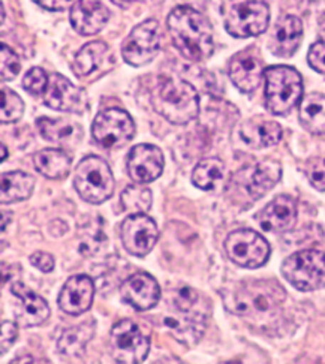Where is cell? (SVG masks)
<instances>
[{
	"mask_svg": "<svg viewBox=\"0 0 325 364\" xmlns=\"http://www.w3.org/2000/svg\"><path fill=\"white\" fill-rule=\"evenodd\" d=\"M11 292L18 299L21 312L17 316L20 323H23V326L36 327L44 324L50 318L48 303L23 282L14 284Z\"/></svg>",
	"mask_w": 325,
	"mask_h": 364,
	"instance_id": "cell-22",
	"label": "cell"
},
{
	"mask_svg": "<svg viewBox=\"0 0 325 364\" xmlns=\"http://www.w3.org/2000/svg\"><path fill=\"white\" fill-rule=\"evenodd\" d=\"M120 239L128 254L143 258L156 246L159 230L156 222L146 213L129 215L120 227Z\"/></svg>",
	"mask_w": 325,
	"mask_h": 364,
	"instance_id": "cell-12",
	"label": "cell"
},
{
	"mask_svg": "<svg viewBox=\"0 0 325 364\" xmlns=\"http://www.w3.org/2000/svg\"><path fill=\"white\" fill-rule=\"evenodd\" d=\"M306 174L310 185L316 191L325 192V156L310 159L306 166Z\"/></svg>",
	"mask_w": 325,
	"mask_h": 364,
	"instance_id": "cell-37",
	"label": "cell"
},
{
	"mask_svg": "<svg viewBox=\"0 0 325 364\" xmlns=\"http://www.w3.org/2000/svg\"><path fill=\"white\" fill-rule=\"evenodd\" d=\"M74 188L86 203L102 204L114 193L116 180L110 165L102 158L92 155L78 164Z\"/></svg>",
	"mask_w": 325,
	"mask_h": 364,
	"instance_id": "cell-5",
	"label": "cell"
},
{
	"mask_svg": "<svg viewBox=\"0 0 325 364\" xmlns=\"http://www.w3.org/2000/svg\"><path fill=\"white\" fill-rule=\"evenodd\" d=\"M35 360L32 357H21V358H17V360H12L11 363L16 364V363H33Z\"/></svg>",
	"mask_w": 325,
	"mask_h": 364,
	"instance_id": "cell-44",
	"label": "cell"
},
{
	"mask_svg": "<svg viewBox=\"0 0 325 364\" xmlns=\"http://www.w3.org/2000/svg\"><path fill=\"white\" fill-rule=\"evenodd\" d=\"M35 188V178L23 171H12L2 174V192L0 201L2 204H12L31 198Z\"/></svg>",
	"mask_w": 325,
	"mask_h": 364,
	"instance_id": "cell-28",
	"label": "cell"
},
{
	"mask_svg": "<svg viewBox=\"0 0 325 364\" xmlns=\"http://www.w3.org/2000/svg\"><path fill=\"white\" fill-rule=\"evenodd\" d=\"M134 135L135 123L122 108H107L101 111L92 124V136L95 143L108 150L124 147Z\"/></svg>",
	"mask_w": 325,
	"mask_h": 364,
	"instance_id": "cell-7",
	"label": "cell"
},
{
	"mask_svg": "<svg viewBox=\"0 0 325 364\" xmlns=\"http://www.w3.org/2000/svg\"><path fill=\"white\" fill-rule=\"evenodd\" d=\"M282 126L277 122L264 117H252L242 124L240 135L243 141L253 149H267L276 146L282 138Z\"/></svg>",
	"mask_w": 325,
	"mask_h": 364,
	"instance_id": "cell-23",
	"label": "cell"
},
{
	"mask_svg": "<svg viewBox=\"0 0 325 364\" xmlns=\"http://www.w3.org/2000/svg\"><path fill=\"white\" fill-rule=\"evenodd\" d=\"M225 252L238 267L255 270L270 258V245L253 230L233 231L225 240Z\"/></svg>",
	"mask_w": 325,
	"mask_h": 364,
	"instance_id": "cell-9",
	"label": "cell"
},
{
	"mask_svg": "<svg viewBox=\"0 0 325 364\" xmlns=\"http://www.w3.org/2000/svg\"><path fill=\"white\" fill-rule=\"evenodd\" d=\"M319 38L322 42H325V16L322 17V20L319 23Z\"/></svg>",
	"mask_w": 325,
	"mask_h": 364,
	"instance_id": "cell-43",
	"label": "cell"
},
{
	"mask_svg": "<svg viewBox=\"0 0 325 364\" xmlns=\"http://www.w3.org/2000/svg\"><path fill=\"white\" fill-rule=\"evenodd\" d=\"M44 104L55 111L81 114L87 108V96L60 74L48 75V86L44 92Z\"/></svg>",
	"mask_w": 325,
	"mask_h": 364,
	"instance_id": "cell-13",
	"label": "cell"
},
{
	"mask_svg": "<svg viewBox=\"0 0 325 364\" xmlns=\"http://www.w3.org/2000/svg\"><path fill=\"white\" fill-rule=\"evenodd\" d=\"M282 177V165L277 161H262L253 168L237 173L235 181L242 186L252 200H260L273 189Z\"/></svg>",
	"mask_w": 325,
	"mask_h": 364,
	"instance_id": "cell-16",
	"label": "cell"
},
{
	"mask_svg": "<svg viewBox=\"0 0 325 364\" xmlns=\"http://www.w3.org/2000/svg\"><path fill=\"white\" fill-rule=\"evenodd\" d=\"M31 264L42 273H50L54 270V258L53 255L47 254V252H35L29 258Z\"/></svg>",
	"mask_w": 325,
	"mask_h": 364,
	"instance_id": "cell-40",
	"label": "cell"
},
{
	"mask_svg": "<svg viewBox=\"0 0 325 364\" xmlns=\"http://www.w3.org/2000/svg\"><path fill=\"white\" fill-rule=\"evenodd\" d=\"M168 31L176 48L191 62H204L213 54V29L201 12L177 6L168 16Z\"/></svg>",
	"mask_w": 325,
	"mask_h": 364,
	"instance_id": "cell-1",
	"label": "cell"
},
{
	"mask_svg": "<svg viewBox=\"0 0 325 364\" xmlns=\"http://www.w3.org/2000/svg\"><path fill=\"white\" fill-rule=\"evenodd\" d=\"M264 62L257 47H249L233 55L228 74L234 86L243 93L255 92L264 78Z\"/></svg>",
	"mask_w": 325,
	"mask_h": 364,
	"instance_id": "cell-14",
	"label": "cell"
},
{
	"mask_svg": "<svg viewBox=\"0 0 325 364\" xmlns=\"http://www.w3.org/2000/svg\"><path fill=\"white\" fill-rule=\"evenodd\" d=\"M161 48V26L156 20H146L135 26L129 36L123 41L122 55L131 66L150 63Z\"/></svg>",
	"mask_w": 325,
	"mask_h": 364,
	"instance_id": "cell-11",
	"label": "cell"
},
{
	"mask_svg": "<svg viewBox=\"0 0 325 364\" xmlns=\"http://www.w3.org/2000/svg\"><path fill=\"white\" fill-rule=\"evenodd\" d=\"M257 220L268 232L289 231L297 222V201L289 195H279L261 210Z\"/></svg>",
	"mask_w": 325,
	"mask_h": 364,
	"instance_id": "cell-19",
	"label": "cell"
},
{
	"mask_svg": "<svg viewBox=\"0 0 325 364\" xmlns=\"http://www.w3.org/2000/svg\"><path fill=\"white\" fill-rule=\"evenodd\" d=\"M35 2L48 11H63L69 5H73L74 0H35Z\"/></svg>",
	"mask_w": 325,
	"mask_h": 364,
	"instance_id": "cell-41",
	"label": "cell"
},
{
	"mask_svg": "<svg viewBox=\"0 0 325 364\" xmlns=\"http://www.w3.org/2000/svg\"><path fill=\"white\" fill-rule=\"evenodd\" d=\"M111 2L120 8H129L132 4L138 2V0H111Z\"/></svg>",
	"mask_w": 325,
	"mask_h": 364,
	"instance_id": "cell-42",
	"label": "cell"
},
{
	"mask_svg": "<svg viewBox=\"0 0 325 364\" xmlns=\"http://www.w3.org/2000/svg\"><path fill=\"white\" fill-rule=\"evenodd\" d=\"M21 69L20 58L14 53L6 44H2L0 48V77L2 81H12Z\"/></svg>",
	"mask_w": 325,
	"mask_h": 364,
	"instance_id": "cell-35",
	"label": "cell"
},
{
	"mask_svg": "<svg viewBox=\"0 0 325 364\" xmlns=\"http://www.w3.org/2000/svg\"><path fill=\"white\" fill-rule=\"evenodd\" d=\"M265 107L275 116H285L302 101L303 78L297 69L285 65L265 69Z\"/></svg>",
	"mask_w": 325,
	"mask_h": 364,
	"instance_id": "cell-4",
	"label": "cell"
},
{
	"mask_svg": "<svg viewBox=\"0 0 325 364\" xmlns=\"http://www.w3.org/2000/svg\"><path fill=\"white\" fill-rule=\"evenodd\" d=\"M270 23V9L261 0H245L225 14V29L234 38L264 33Z\"/></svg>",
	"mask_w": 325,
	"mask_h": 364,
	"instance_id": "cell-10",
	"label": "cell"
},
{
	"mask_svg": "<svg viewBox=\"0 0 325 364\" xmlns=\"http://www.w3.org/2000/svg\"><path fill=\"white\" fill-rule=\"evenodd\" d=\"M47 86H48V75L46 74L44 69L41 68L29 69L23 78V89L33 96L44 95Z\"/></svg>",
	"mask_w": 325,
	"mask_h": 364,
	"instance_id": "cell-36",
	"label": "cell"
},
{
	"mask_svg": "<svg viewBox=\"0 0 325 364\" xmlns=\"http://www.w3.org/2000/svg\"><path fill=\"white\" fill-rule=\"evenodd\" d=\"M200 301V294H198L193 288L191 287H181L177 289L169 291V297L168 303L171 304V307L179 311H191L195 309V306Z\"/></svg>",
	"mask_w": 325,
	"mask_h": 364,
	"instance_id": "cell-34",
	"label": "cell"
},
{
	"mask_svg": "<svg viewBox=\"0 0 325 364\" xmlns=\"http://www.w3.org/2000/svg\"><path fill=\"white\" fill-rule=\"evenodd\" d=\"M151 105L169 123L186 124L200 113V96L188 81L168 77L154 86Z\"/></svg>",
	"mask_w": 325,
	"mask_h": 364,
	"instance_id": "cell-2",
	"label": "cell"
},
{
	"mask_svg": "<svg viewBox=\"0 0 325 364\" xmlns=\"http://www.w3.org/2000/svg\"><path fill=\"white\" fill-rule=\"evenodd\" d=\"M80 246L78 250L82 257H96L107 246V235L102 227V220L99 218L86 219V222L78 223Z\"/></svg>",
	"mask_w": 325,
	"mask_h": 364,
	"instance_id": "cell-27",
	"label": "cell"
},
{
	"mask_svg": "<svg viewBox=\"0 0 325 364\" xmlns=\"http://www.w3.org/2000/svg\"><path fill=\"white\" fill-rule=\"evenodd\" d=\"M36 126L42 138H46L47 141L51 143H65L75 132V126L63 119L54 120L48 117H41L38 119Z\"/></svg>",
	"mask_w": 325,
	"mask_h": 364,
	"instance_id": "cell-32",
	"label": "cell"
},
{
	"mask_svg": "<svg viewBox=\"0 0 325 364\" xmlns=\"http://www.w3.org/2000/svg\"><path fill=\"white\" fill-rule=\"evenodd\" d=\"M225 165L218 158H208L195 166L192 173V183L201 191H215L223 180Z\"/></svg>",
	"mask_w": 325,
	"mask_h": 364,
	"instance_id": "cell-30",
	"label": "cell"
},
{
	"mask_svg": "<svg viewBox=\"0 0 325 364\" xmlns=\"http://www.w3.org/2000/svg\"><path fill=\"white\" fill-rule=\"evenodd\" d=\"M161 287L149 273H137L126 279L120 287V296L124 303L137 311H150L161 300Z\"/></svg>",
	"mask_w": 325,
	"mask_h": 364,
	"instance_id": "cell-17",
	"label": "cell"
},
{
	"mask_svg": "<svg viewBox=\"0 0 325 364\" xmlns=\"http://www.w3.org/2000/svg\"><path fill=\"white\" fill-rule=\"evenodd\" d=\"M150 341L131 319L112 326L110 334L111 357L120 364H139L149 354Z\"/></svg>",
	"mask_w": 325,
	"mask_h": 364,
	"instance_id": "cell-8",
	"label": "cell"
},
{
	"mask_svg": "<svg viewBox=\"0 0 325 364\" xmlns=\"http://www.w3.org/2000/svg\"><path fill=\"white\" fill-rule=\"evenodd\" d=\"M303 41V24L295 16L282 17L272 33L270 51L277 58H291L299 50Z\"/></svg>",
	"mask_w": 325,
	"mask_h": 364,
	"instance_id": "cell-21",
	"label": "cell"
},
{
	"mask_svg": "<svg viewBox=\"0 0 325 364\" xmlns=\"http://www.w3.org/2000/svg\"><path fill=\"white\" fill-rule=\"evenodd\" d=\"M123 210L129 215H138V213H147L151 208V191L149 188L141 186L138 183L128 186L120 197Z\"/></svg>",
	"mask_w": 325,
	"mask_h": 364,
	"instance_id": "cell-31",
	"label": "cell"
},
{
	"mask_svg": "<svg viewBox=\"0 0 325 364\" xmlns=\"http://www.w3.org/2000/svg\"><path fill=\"white\" fill-rule=\"evenodd\" d=\"M70 24L82 36L101 32L110 18V11L101 0H77L70 9Z\"/></svg>",
	"mask_w": 325,
	"mask_h": 364,
	"instance_id": "cell-20",
	"label": "cell"
},
{
	"mask_svg": "<svg viewBox=\"0 0 325 364\" xmlns=\"http://www.w3.org/2000/svg\"><path fill=\"white\" fill-rule=\"evenodd\" d=\"M287 294L276 281H250L240 285L234 294V314L261 321L280 311Z\"/></svg>",
	"mask_w": 325,
	"mask_h": 364,
	"instance_id": "cell-3",
	"label": "cell"
},
{
	"mask_svg": "<svg viewBox=\"0 0 325 364\" xmlns=\"http://www.w3.org/2000/svg\"><path fill=\"white\" fill-rule=\"evenodd\" d=\"M24 114V102L11 89H2V105H0V120L2 123H16Z\"/></svg>",
	"mask_w": 325,
	"mask_h": 364,
	"instance_id": "cell-33",
	"label": "cell"
},
{
	"mask_svg": "<svg viewBox=\"0 0 325 364\" xmlns=\"http://www.w3.org/2000/svg\"><path fill=\"white\" fill-rule=\"evenodd\" d=\"M6 158H8V155H6V146L2 144V162H5Z\"/></svg>",
	"mask_w": 325,
	"mask_h": 364,
	"instance_id": "cell-45",
	"label": "cell"
},
{
	"mask_svg": "<svg viewBox=\"0 0 325 364\" xmlns=\"http://www.w3.org/2000/svg\"><path fill=\"white\" fill-rule=\"evenodd\" d=\"M93 331L95 326L90 323H84L82 326L63 331L62 338L58 342L59 353L66 358L82 357L87 342L93 338Z\"/></svg>",
	"mask_w": 325,
	"mask_h": 364,
	"instance_id": "cell-29",
	"label": "cell"
},
{
	"mask_svg": "<svg viewBox=\"0 0 325 364\" xmlns=\"http://www.w3.org/2000/svg\"><path fill=\"white\" fill-rule=\"evenodd\" d=\"M299 119L303 128L314 135H325V95L310 93L300 102Z\"/></svg>",
	"mask_w": 325,
	"mask_h": 364,
	"instance_id": "cell-25",
	"label": "cell"
},
{
	"mask_svg": "<svg viewBox=\"0 0 325 364\" xmlns=\"http://www.w3.org/2000/svg\"><path fill=\"white\" fill-rule=\"evenodd\" d=\"M307 60L309 65L312 69H315L316 73L325 75V42H316L309 50L307 54Z\"/></svg>",
	"mask_w": 325,
	"mask_h": 364,
	"instance_id": "cell-38",
	"label": "cell"
},
{
	"mask_svg": "<svg viewBox=\"0 0 325 364\" xmlns=\"http://www.w3.org/2000/svg\"><path fill=\"white\" fill-rule=\"evenodd\" d=\"M110 58V48L102 41H93L84 46L75 55L74 71L78 77H89L101 69Z\"/></svg>",
	"mask_w": 325,
	"mask_h": 364,
	"instance_id": "cell-26",
	"label": "cell"
},
{
	"mask_svg": "<svg viewBox=\"0 0 325 364\" xmlns=\"http://www.w3.org/2000/svg\"><path fill=\"white\" fill-rule=\"evenodd\" d=\"M18 336V326L12 321H4L2 323V355H5L12 345L16 343Z\"/></svg>",
	"mask_w": 325,
	"mask_h": 364,
	"instance_id": "cell-39",
	"label": "cell"
},
{
	"mask_svg": "<svg viewBox=\"0 0 325 364\" xmlns=\"http://www.w3.org/2000/svg\"><path fill=\"white\" fill-rule=\"evenodd\" d=\"M282 274L303 292L325 288V252L316 249L295 252L282 264Z\"/></svg>",
	"mask_w": 325,
	"mask_h": 364,
	"instance_id": "cell-6",
	"label": "cell"
},
{
	"mask_svg": "<svg viewBox=\"0 0 325 364\" xmlns=\"http://www.w3.org/2000/svg\"><path fill=\"white\" fill-rule=\"evenodd\" d=\"M70 156L60 149H44L33 156L36 171L50 180H62L69 174Z\"/></svg>",
	"mask_w": 325,
	"mask_h": 364,
	"instance_id": "cell-24",
	"label": "cell"
},
{
	"mask_svg": "<svg viewBox=\"0 0 325 364\" xmlns=\"http://www.w3.org/2000/svg\"><path fill=\"white\" fill-rule=\"evenodd\" d=\"M95 297V284L86 274H75L68 279L59 294V307L73 316L87 312Z\"/></svg>",
	"mask_w": 325,
	"mask_h": 364,
	"instance_id": "cell-18",
	"label": "cell"
},
{
	"mask_svg": "<svg viewBox=\"0 0 325 364\" xmlns=\"http://www.w3.org/2000/svg\"><path fill=\"white\" fill-rule=\"evenodd\" d=\"M164 153L153 144H138L128 156V174L138 185L151 183L164 171Z\"/></svg>",
	"mask_w": 325,
	"mask_h": 364,
	"instance_id": "cell-15",
	"label": "cell"
}]
</instances>
